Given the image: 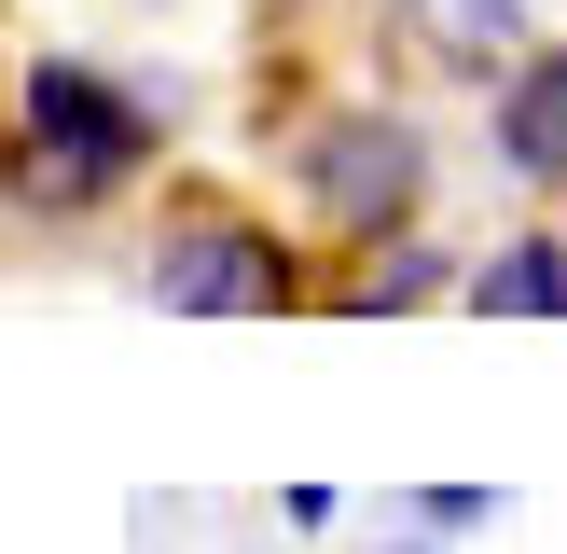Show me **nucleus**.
Listing matches in <instances>:
<instances>
[{"label": "nucleus", "instance_id": "1", "mask_svg": "<svg viewBox=\"0 0 567 554\" xmlns=\"http://www.w3.org/2000/svg\"><path fill=\"white\" fill-rule=\"evenodd\" d=\"M14 98H28V138H42L55 194H111V181L138 166V138H153V125H138V98H111L97 70H28Z\"/></svg>", "mask_w": 567, "mask_h": 554}, {"label": "nucleus", "instance_id": "2", "mask_svg": "<svg viewBox=\"0 0 567 554\" xmlns=\"http://www.w3.org/2000/svg\"><path fill=\"white\" fill-rule=\"evenodd\" d=\"M291 291V264H277L249 222H181V236L153 249V305H181V319H249V305Z\"/></svg>", "mask_w": 567, "mask_h": 554}, {"label": "nucleus", "instance_id": "3", "mask_svg": "<svg viewBox=\"0 0 567 554\" xmlns=\"http://www.w3.org/2000/svg\"><path fill=\"white\" fill-rule=\"evenodd\" d=\"M319 194L347 222H402V194H415V153H402V125H347L319 153Z\"/></svg>", "mask_w": 567, "mask_h": 554}, {"label": "nucleus", "instance_id": "4", "mask_svg": "<svg viewBox=\"0 0 567 554\" xmlns=\"http://www.w3.org/2000/svg\"><path fill=\"white\" fill-rule=\"evenodd\" d=\"M498 153H513L526 181H567V42L513 83V111H498Z\"/></svg>", "mask_w": 567, "mask_h": 554}, {"label": "nucleus", "instance_id": "5", "mask_svg": "<svg viewBox=\"0 0 567 554\" xmlns=\"http://www.w3.org/2000/svg\"><path fill=\"white\" fill-rule=\"evenodd\" d=\"M540 305H567V249H554V236L498 249V264L471 277V319H540Z\"/></svg>", "mask_w": 567, "mask_h": 554}, {"label": "nucleus", "instance_id": "6", "mask_svg": "<svg viewBox=\"0 0 567 554\" xmlns=\"http://www.w3.org/2000/svg\"><path fill=\"white\" fill-rule=\"evenodd\" d=\"M415 14H430V42H443V55H513V28H526L513 0H415Z\"/></svg>", "mask_w": 567, "mask_h": 554}, {"label": "nucleus", "instance_id": "7", "mask_svg": "<svg viewBox=\"0 0 567 554\" xmlns=\"http://www.w3.org/2000/svg\"><path fill=\"white\" fill-rule=\"evenodd\" d=\"M402 554H430V541H402Z\"/></svg>", "mask_w": 567, "mask_h": 554}]
</instances>
